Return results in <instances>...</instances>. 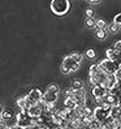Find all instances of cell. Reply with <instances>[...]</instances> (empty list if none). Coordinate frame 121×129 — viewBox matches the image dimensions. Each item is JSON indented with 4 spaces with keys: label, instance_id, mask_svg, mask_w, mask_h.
<instances>
[{
    "label": "cell",
    "instance_id": "cell-39",
    "mask_svg": "<svg viewBox=\"0 0 121 129\" xmlns=\"http://www.w3.org/2000/svg\"><path fill=\"white\" fill-rule=\"evenodd\" d=\"M117 87H118V91H120V94H121V80L117 81Z\"/></svg>",
    "mask_w": 121,
    "mask_h": 129
},
{
    "label": "cell",
    "instance_id": "cell-6",
    "mask_svg": "<svg viewBox=\"0 0 121 129\" xmlns=\"http://www.w3.org/2000/svg\"><path fill=\"white\" fill-rule=\"evenodd\" d=\"M73 99L75 102V106H77V104L86 106L85 104V102H86V91L82 87L77 89V90H75V93H74V95H73Z\"/></svg>",
    "mask_w": 121,
    "mask_h": 129
},
{
    "label": "cell",
    "instance_id": "cell-32",
    "mask_svg": "<svg viewBox=\"0 0 121 129\" xmlns=\"http://www.w3.org/2000/svg\"><path fill=\"white\" fill-rule=\"evenodd\" d=\"M113 50H116V51H121V41H118V42H116L115 44H113V47H112Z\"/></svg>",
    "mask_w": 121,
    "mask_h": 129
},
{
    "label": "cell",
    "instance_id": "cell-9",
    "mask_svg": "<svg viewBox=\"0 0 121 129\" xmlns=\"http://www.w3.org/2000/svg\"><path fill=\"white\" fill-rule=\"evenodd\" d=\"M27 113H29L31 117H38V116H41L42 113H43V111H42V108L39 107V106L35 103V104L30 106V107L27 108Z\"/></svg>",
    "mask_w": 121,
    "mask_h": 129
},
{
    "label": "cell",
    "instance_id": "cell-21",
    "mask_svg": "<svg viewBox=\"0 0 121 129\" xmlns=\"http://www.w3.org/2000/svg\"><path fill=\"white\" fill-rule=\"evenodd\" d=\"M84 115H85V116H91V115H94V110H93L91 107H89V106H85V107H84Z\"/></svg>",
    "mask_w": 121,
    "mask_h": 129
},
{
    "label": "cell",
    "instance_id": "cell-3",
    "mask_svg": "<svg viewBox=\"0 0 121 129\" xmlns=\"http://www.w3.org/2000/svg\"><path fill=\"white\" fill-rule=\"evenodd\" d=\"M30 124H31V116L27 113L26 110H21V112L17 113V126L27 129L30 128Z\"/></svg>",
    "mask_w": 121,
    "mask_h": 129
},
{
    "label": "cell",
    "instance_id": "cell-11",
    "mask_svg": "<svg viewBox=\"0 0 121 129\" xmlns=\"http://www.w3.org/2000/svg\"><path fill=\"white\" fill-rule=\"evenodd\" d=\"M42 98H43V101L46 103H55L57 101V94L52 93V91H48V90H47V93H44L42 95Z\"/></svg>",
    "mask_w": 121,
    "mask_h": 129
},
{
    "label": "cell",
    "instance_id": "cell-35",
    "mask_svg": "<svg viewBox=\"0 0 121 129\" xmlns=\"http://www.w3.org/2000/svg\"><path fill=\"white\" fill-rule=\"evenodd\" d=\"M86 16L87 17H94V11L91 8H87L86 9Z\"/></svg>",
    "mask_w": 121,
    "mask_h": 129
},
{
    "label": "cell",
    "instance_id": "cell-33",
    "mask_svg": "<svg viewBox=\"0 0 121 129\" xmlns=\"http://www.w3.org/2000/svg\"><path fill=\"white\" fill-rule=\"evenodd\" d=\"M115 24H117V25H121V13H118V14H116V17H115Z\"/></svg>",
    "mask_w": 121,
    "mask_h": 129
},
{
    "label": "cell",
    "instance_id": "cell-42",
    "mask_svg": "<svg viewBox=\"0 0 121 129\" xmlns=\"http://www.w3.org/2000/svg\"><path fill=\"white\" fill-rule=\"evenodd\" d=\"M89 2H91V3H99L100 0H89Z\"/></svg>",
    "mask_w": 121,
    "mask_h": 129
},
{
    "label": "cell",
    "instance_id": "cell-1",
    "mask_svg": "<svg viewBox=\"0 0 121 129\" xmlns=\"http://www.w3.org/2000/svg\"><path fill=\"white\" fill-rule=\"evenodd\" d=\"M70 8L69 0H52L51 2V11L57 16H64L65 13H68Z\"/></svg>",
    "mask_w": 121,
    "mask_h": 129
},
{
    "label": "cell",
    "instance_id": "cell-41",
    "mask_svg": "<svg viewBox=\"0 0 121 129\" xmlns=\"http://www.w3.org/2000/svg\"><path fill=\"white\" fill-rule=\"evenodd\" d=\"M2 111H3V104L0 103V116H2Z\"/></svg>",
    "mask_w": 121,
    "mask_h": 129
},
{
    "label": "cell",
    "instance_id": "cell-31",
    "mask_svg": "<svg viewBox=\"0 0 121 129\" xmlns=\"http://www.w3.org/2000/svg\"><path fill=\"white\" fill-rule=\"evenodd\" d=\"M100 106H102V108H104L105 111H108V112H109V110H111V107H112V104H109V103H107V102H103Z\"/></svg>",
    "mask_w": 121,
    "mask_h": 129
},
{
    "label": "cell",
    "instance_id": "cell-10",
    "mask_svg": "<svg viewBox=\"0 0 121 129\" xmlns=\"http://www.w3.org/2000/svg\"><path fill=\"white\" fill-rule=\"evenodd\" d=\"M105 87H103L102 85H99V83H98V85H95V86H93V95H94V98H103L104 96V94L107 93L105 91Z\"/></svg>",
    "mask_w": 121,
    "mask_h": 129
},
{
    "label": "cell",
    "instance_id": "cell-30",
    "mask_svg": "<svg viewBox=\"0 0 121 129\" xmlns=\"http://www.w3.org/2000/svg\"><path fill=\"white\" fill-rule=\"evenodd\" d=\"M74 93H75V90H74L73 87L66 89V90H65V95H66V96H73V95H74Z\"/></svg>",
    "mask_w": 121,
    "mask_h": 129
},
{
    "label": "cell",
    "instance_id": "cell-28",
    "mask_svg": "<svg viewBox=\"0 0 121 129\" xmlns=\"http://www.w3.org/2000/svg\"><path fill=\"white\" fill-rule=\"evenodd\" d=\"M56 115L57 116H60V117H63V119H66V111L65 110H57L56 112Z\"/></svg>",
    "mask_w": 121,
    "mask_h": 129
},
{
    "label": "cell",
    "instance_id": "cell-12",
    "mask_svg": "<svg viewBox=\"0 0 121 129\" xmlns=\"http://www.w3.org/2000/svg\"><path fill=\"white\" fill-rule=\"evenodd\" d=\"M105 54H107V59H109V60H115V61H117V60L121 59L120 51H116L113 48H108L107 51H105Z\"/></svg>",
    "mask_w": 121,
    "mask_h": 129
},
{
    "label": "cell",
    "instance_id": "cell-24",
    "mask_svg": "<svg viewBox=\"0 0 121 129\" xmlns=\"http://www.w3.org/2000/svg\"><path fill=\"white\" fill-rule=\"evenodd\" d=\"M95 27L99 30V29H104L105 27V21L104 20H98L96 22H95Z\"/></svg>",
    "mask_w": 121,
    "mask_h": 129
},
{
    "label": "cell",
    "instance_id": "cell-20",
    "mask_svg": "<svg viewBox=\"0 0 121 129\" xmlns=\"http://www.w3.org/2000/svg\"><path fill=\"white\" fill-rule=\"evenodd\" d=\"M17 106L21 110H26V103H25V96L24 98H18L17 99ZM27 111V110H26Z\"/></svg>",
    "mask_w": 121,
    "mask_h": 129
},
{
    "label": "cell",
    "instance_id": "cell-7",
    "mask_svg": "<svg viewBox=\"0 0 121 129\" xmlns=\"http://www.w3.org/2000/svg\"><path fill=\"white\" fill-rule=\"evenodd\" d=\"M109 115L108 111H105L104 108H102V106H98L96 108H94V117L96 121H99V123H104L105 117Z\"/></svg>",
    "mask_w": 121,
    "mask_h": 129
},
{
    "label": "cell",
    "instance_id": "cell-29",
    "mask_svg": "<svg viewBox=\"0 0 121 129\" xmlns=\"http://www.w3.org/2000/svg\"><path fill=\"white\" fill-rule=\"evenodd\" d=\"M95 55H96V54H95V51H94L93 48H90V50H87V51H86V56H87V57H90V59H94V57H95Z\"/></svg>",
    "mask_w": 121,
    "mask_h": 129
},
{
    "label": "cell",
    "instance_id": "cell-27",
    "mask_svg": "<svg viewBox=\"0 0 121 129\" xmlns=\"http://www.w3.org/2000/svg\"><path fill=\"white\" fill-rule=\"evenodd\" d=\"M47 90H48V91H52V93H56V94H57L60 89H59V86H57V85H50Z\"/></svg>",
    "mask_w": 121,
    "mask_h": 129
},
{
    "label": "cell",
    "instance_id": "cell-26",
    "mask_svg": "<svg viewBox=\"0 0 121 129\" xmlns=\"http://www.w3.org/2000/svg\"><path fill=\"white\" fill-rule=\"evenodd\" d=\"M118 26H120V25L115 24V22H112V24L108 26V29H109V31H111V33H116V31H117V29H118Z\"/></svg>",
    "mask_w": 121,
    "mask_h": 129
},
{
    "label": "cell",
    "instance_id": "cell-17",
    "mask_svg": "<svg viewBox=\"0 0 121 129\" xmlns=\"http://www.w3.org/2000/svg\"><path fill=\"white\" fill-rule=\"evenodd\" d=\"M12 116H13V112H12L11 110H4V111H2V119H3V120H9V119H12Z\"/></svg>",
    "mask_w": 121,
    "mask_h": 129
},
{
    "label": "cell",
    "instance_id": "cell-4",
    "mask_svg": "<svg viewBox=\"0 0 121 129\" xmlns=\"http://www.w3.org/2000/svg\"><path fill=\"white\" fill-rule=\"evenodd\" d=\"M99 67L103 69V72L105 73H115L120 65H118V61H115V60H109V59H104V60H100L99 61Z\"/></svg>",
    "mask_w": 121,
    "mask_h": 129
},
{
    "label": "cell",
    "instance_id": "cell-5",
    "mask_svg": "<svg viewBox=\"0 0 121 129\" xmlns=\"http://www.w3.org/2000/svg\"><path fill=\"white\" fill-rule=\"evenodd\" d=\"M41 96H42V91L39 89H33L31 91H30L26 96H25V103H26V110L30 107V106H33L38 101L41 99Z\"/></svg>",
    "mask_w": 121,
    "mask_h": 129
},
{
    "label": "cell",
    "instance_id": "cell-13",
    "mask_svg": "<svg viewBox=\"0 0 121 129\" xmlns=\"http://www.w3.org/2000/svg\"><path fill=\"white\" fill-rule=\"evenodd\" d=\"M64 106H65V108H74L75 107V102L73 99V96H66V99L64 102Z\"/></svg>",
    "mask_w": 121,
    "mask_h": 129
},
{
    "label": "cell",
    "instance_id": "cell-40",
    "mask_svg": "<svg viewBox=\"0 0 121 129\" xmlns=\"http://www.w3.org/2000/svg\"><path fill=\"white\" fill-rule=\"evenodd\" d=\"M118 117H121V103H118Z\"/></svg>",
    "mask_w": 121,
    "mask_h": 129
},
{
    "label": "cell",
    "instance_id": "cell-38",
    "mask_svg": "<svg viewBox=\"0 0 121 129\" xmlns=\"http://www.w3.org/2000/svg\"><path fill=\"white\" fill-rule=\"evenodd\" d=\"M95 99H96V102H98V104H99V106L104 102V101H103V98H95Z\"/></svg>",
    "mask_w": 121,
    "mask_h": 129
},
{
    "label": "cell",
    "instance_id": "cell-8",
    "mask_svg": "<svg viewBox=\"0 0 121 129\" xmlns=\"http://www.w3.org/2000/svg\"><path fill=\"white\" fill-rule=\"evenodd\" d=\"M103 85L105 86V89H109L112 86H115L117 83V80L115 77V73H107V77H105V81L102 82Z\"/></svg>",
    "mask_w": 121,
    "mask_h": 129
},
{
    "label": "cell",
    "instance_id": "cell-15",
    "mask_svg": "<svg viewBox=\"0 0 121 129\" xmlns=\"http://www.w3.org/2000/svg\"><path fill=\"white\" fill-rule=\"evenodd\" d=\"M98 72H103V69L99 67V64H93L91 67H90V76H94Z\"/></svg>",
    "mask_w": 121,
    "mask_h": 129
},
{
    "label": "cell",
    "instance_id": "cell-36",
    "mask_svg": "<svg viewBox=\"0 0 121 129\" xmlns=\"http://www.w3.org/2000/svg\"><path fill=\"white\" fill-rule=\"evenodd\" d=\"M115 77H116V80L118 81V80H121V68H118V69L115 72Z\"/></svg>",
    "mask_w": 121,
    "mask_h": 129
},
{
    "label": "cell",
    "instance_id": "cell-2",
    "mask_svg": "<svg viewBox=\"0 0 121 129\" xmlns=\"http://www.w3.org/2000/svg\"><path fill=\"white\" fill-rule=\"evenodd\" d=\"M79 68V64L78 63H75L74 60L69 56H65L64 60H63V65H61V72L68 74V73H70V72H74V71H77Z\"/></svg>",
    "mask_w": 121,
    "mask_h": 129
},
{
    "label": "cell",
    "instance_id": "cell-14",
    "mask_svg": "<svg viewBox=\"0 0 121 129\" xmlns=\"http://www.w3.org/2000/svg\"><path fill=\"white\" fill-rule=\"evenodd\" d=\"M94 76H95V78H96L98 83H102V82H104V81H105L107 73H105V72H98V73H96V74H94Z\"/></svg>",
    "mask_w": 121,
    "mask_h": 129
},
{
    "label": "cell",
    "instance_id": "cell-34",
    "mask_svg": "<svg viewBox=\"0 0 121 129\" xmlns=\"http://www.w3.org/2000/svg\"><path fill=\"white\" fill-rule=\"evenodd\" d=\"M90 83H91L93 86L98 85V81H96V78H95V76H90Z\"/></svg>",
    "mask_w": 121,
    "mask_h": 129
},
{
    "label": "cell",
    "instance_id": "cell-19",
    "mask_svg": "<svg viewBox=\"0 0 121 129\" xmlns=\"http://www.w3.org/2000/svg\"><path fill=\"white\" fill-rule=\"evenodd\" d=\"M108 94H112V95H120V91H118V87H117V83L115 86H112V87H109V89H107L105 90Z\"/></svg>",
    "mask_w": 121,
    "mask_h": 129
},
{
    "label": "cell",
    "instance_id": "cell-22",
    "mask_svg": "<svg viewBox=\"0 0 121 129\" xmlns=\"http://www.w3.org/2000/svg\"><path fill=\"white\" fill-rule=\"evenodd\" d=\"M95 20H94V17H87V20H86V26L87 27H95Z\"/></svg>",
    "mask_w": 121,
    "mask_h": 129
},
{
    "label": "cell",
    "instance_id": "cell-18",
    "mask_svg": "<svg viewBox=\"0 0 121 129\" xmlns=\"http://www.w3.org/2000/svg\"><path fill=\"white\" fill-rule=\"evenodd\" d=\"M72 87H73L74 90L81 89V87H84V82H82L81 80H73V81H72Z\"/></svg>",
    "mask_w": 121,
    "mask_h": 129
},
{
    "label": "cell",
    "instance_id": "cell-44",
    "mask_svg": "<svg viewBox=\"0 0 121 129\" xmlns=\"http://www.w3.org/2000/svg\"><path fill=\"white\" fill-rule=\"evenodd\" d=\"M120 103H121V94H120Z\"/></svg>",
    "mask_w": 121,
    "mask_h": 129
},
{
    "label": "cell",
    "instance_id": "cell-23",
    "mask_svg": "<svg viewBox=\"0 0 121 129\" xmlns=\"http://www.w3.org/2000/svg\"><path fill=\"white\" fill-rule=\"evenodd\" d=\"M105 37H107V33L104 31V29H99L96 31V38H99V39H104Z\"/></svg>",
    "mask_w": 121,
    "mask_h": 129
},
{
    "label": "cell",
    "instance_id": "cell-25",
    "mask_svg": "<svg viewBox=\"0 0 121 129\" xmlns=\"http://www.w3.org/2000/svg\"><path fill=\"white\" fill-rule=\"evenodd\" d=\"M70 57L74 60L75 63H78V64L81 63V60H82V56H81V54H72V55H70Z\"/></svg>",
    "mask_w": 121,
    "mask_h": 129
},
{
    "label": "cell",
    "instance_id": "cell-37",
    "mask_svg": "<svg viewBox=\"0 0 121 129\" xmlns=\"http://www.w3.org/2000/svg\"><path fill=\"white\" fill-rule=\"evenodd\" d=\"M0 128H7V125H5V123H4L3 119H0Z\"/></svg>",
    "mask_w": 121,
    "mask_h": 129
},
{
    "label": "cell",
    "instance_id": "cell-16",
    "mask_svg": "<svg viewBox=\"0 0 121 129\" xmlns=\"http://www.w3.org/2000/svg\"><path fill=\"white\" fill-rule=\"evenodd\" d=\"M109 115L112 117H118V104H112L109 110Z\"/></svg>",
    "mask_w": 121,
    "mask_h": 129
},
{
    "label": "cell",
    "instance_id": "cell-43",
    "mask_svg": "<svg viewBox=\"0 0 121 129\" xmlns=\"http://www.w3.org/2000/svg\"><path fill=\"white\" fill-rule=\"evenodd\" d=\"M117 61H118V65H120V68H121V59H120V60H117Z\"/></svg>",
    "mask_w": 121,
    "mask_h": 129
}]
</instances>
